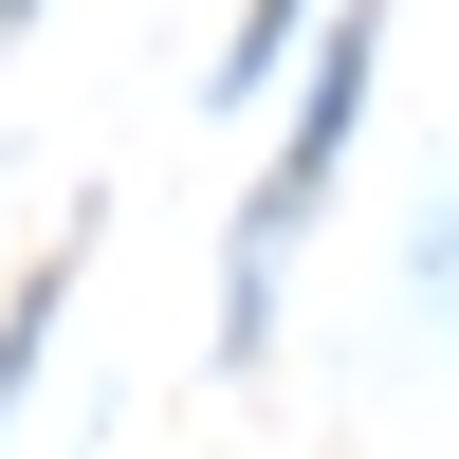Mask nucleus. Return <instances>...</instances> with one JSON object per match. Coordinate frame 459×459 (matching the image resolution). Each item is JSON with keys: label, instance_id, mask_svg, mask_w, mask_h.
Masks as SVG:
<instances>
[{"label": "nucleus", "instance_id": "obj_1", "mask_svg": "<svg viewBox=\"0 0 459 459\" xmlns=\"http://www.w3.org/2000/svg\"><path fill=\"white\" fill-rule=\"evenodd\" d=\"M350 110H368V0H350V37L313 56V129H294V147H276V184H257V257H276V221H294V203L331 184V147H350Z\"/></svg>", "mask_w": 459, "mask_h": 459}]
</instances>
